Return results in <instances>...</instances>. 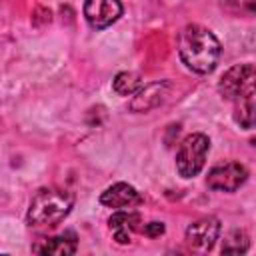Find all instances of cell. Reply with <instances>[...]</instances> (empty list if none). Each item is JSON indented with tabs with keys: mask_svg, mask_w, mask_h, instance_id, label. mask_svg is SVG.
Here are the masks:
<instances>
[{
	"mask_svg": "<svg viewBox=\"0 0 256 256\" xmlns=\"http://www.w3.org/2000/svg\"><path fill=\"white\" fill-rule=\"evenodd\" d=\"M140 224H142V218L136 212H116L108 220V226L118 244H128L132 240V234L140 230Z\"/></svg>",
	"mask_w": 256,
	"mask_h": 256,
	"instance_id": "cell-9",
	"label": "cell"
},
{
	"mask_svg": "<svg viewBox=\"0 0 256 256\" xmlns=\"http://www.w3.org/2000/svg\"><path fill=\"white\" fill-rule=\"evenodd\" d=\"M72 204H74V196L68 190H60V188L38 190L28 206L26 222L32 228L56 226L70 214Z\"/></svg>",
	"mask_w": 256,
	"mask_h": 256,
	"instance_id": "cell-2",
	"label": "cell"
},
{
	"mask_svg": "<svg viewBox=\"0 0 256 256\" xmlns=\"http://www.w3.org/2000/svg\"><path fill=\"white\" fill-rule=\"evenodd\" d=\"M164 88H166L164 82L162 84H150L146 88H140L138 90V96L130 102V108L134 112H144V110H150V108L158 106L164 100V92H162Z\"/></svg>",
	"mask_w": 256,
	"mask_h": 256,
	"instance_id": "cell-11",
	"label": "cell"
},
{
	"mask_svg": "<svg viewBox=\"0 0 256 256\" xmlns=\"http://www.w3.org/2000/svg\"><path fill=\"white\" fill-rule=\"evenodd\" d=\"M76 236L74 234H60L48 240H42V244H36L32 250L38 254H54V256H68L76 252Z\"/></svg>",
	"mask_w": 256,
	"mask_h": 256,
	"instance_id": "cell-10",
	"label": "cell"
},
{
	"mask_svg": "<svg viewBox=\"0 0 256 256\" xmlns=\"http://www.w3.org/2000/svg\"><path fill=\"white\" fill-rule=\"evenodd\" d=\"M120 16H122L120 0H86L84 2V18L96 30L108 28Z\"/></svg>",
	"mask_w": 256,
	"mask_h": 256,
	"instance_id": "cell-6",
	"label": "cell"
},
{
	"mask_svg": "<svg viewBox=\"0 0 256 256\" xmlns=\"http://www.w3.org/2000/svg\"><path fill=\"white\" fill-rule=\"evenodd\" d=\"M248 180V170L240 162H226L208 172V186L220 192H234Z\"/></svg>",
	"mask_w": 256,
	"mask_h": 256,
	"instance_id": "cell-5",
	"label": "cell"
},
{
	"mask_svg": "<svg viewBox=\"0 0 256 256\" xmlns=\"http://www.w3.org/2000/svg\"><path fill=\"white\" fill-rule=\"evenodd\" d=\"M210 150V140L204 134H190L182 140L176 152V170L184 178L196 176L206 162V154Z\"/></svg>",
	"mask_w": 256,
	"mask_h": 256,
	"instance_id": "cell-3",
	"label": "cell"
},
{
	"mask_svg": "<svg viewBox=\"0 0 256 256\" xmlns=\"http://www.w3.org/2000/svg\"><path fill=\"white\" fill-rule=\"evenodd\" d=\"M248 250V236L244 232H232L230 238L224 242L222 246V252L224 254H242Z\"/></svg>",
	"mask_w": 256,
	"mask_h": 256,
	"instance_id": "cell-13",
	"label": "cell"
},
{
	"mask_svg": "<svg viewBox=\"0 0 256 256\" xmlns=\"http://www.w3.org/2000/svg\"><path fill=\"white\" fill-rule=\"evenodd\" d=\"M144 234L150 236V238L160 236V234H164V224L162 222H150V224L144 226Z\"/></svg>",
	"mask_w": 256,
	"mask_h": 256,
	"instance_id": "cell-15",
	"label": "cell"
},
{
	"mask_svg": "<svg viewBox=\"0 0 256 256\" xmlns=\"http://www.w3.org/2000/svg\"><path fill=\"white\" fill-rule=\"evenodd\" d=\"M220 234V220L214 216L200 218L186 228V242L196 250H210Z\"/></svg>",
	"mask_w": 256,
	"mask_h": 256,
	"instance_id": "cell-7",
	"label": "cell"
},
{
	"mask_svg": "<svg viewBox=\"0 0 256 256\" xmlns=\"http://www.w3.org/2000/svg\"><path fill=\"white\" fill-rule=\"evenodd\" d=\"M100 202L110 208H130L134 204H140L142 196L138 194V190L134 186H130L126 182H118L100 194Z\"/></svg>",
	"mask_w": 256,
	"mask_h": 256,
	"instance_id": "cell-8",
	"label": "cell"
},
{
	"mask_svg": "<svg viewBox=\"0 0 256 256\" xmlns=\"http://www.w3.org/2000/svg\"><path fill=\"white\" fill-rule=\"evenodd\" d=\"M224 6L232 8V10H246V12H254L256 8V0H220Z\"/></svg>",
	"mask_w": 256,
	"mask_h": 256,
	"instance_id": "cell-14",
	"label": "cell"
},
{
	"mask_svg": "<svg viewBox=\"0 0 256 256\" xmlns=\"http://www.w3.org/2000/svg\"><path fill=\"white\" fill-rule=\"evenodd\" d=\"M220 94L226 100L240 102L244 98L254 96V66L252 64H236L232 66L218 84Z\"/></svg>",
	"mask_w": 256,
	"mask_h": 256,
	"instance_id": "cell-4",
	"label": "cell"
},
{
	"mask_svg": "<svg viewBox=\"0 0 256 256\" xmlns=\"http://www.w3.org/2000/svg\"><path fill=\"white\" fill-rule=\"evenodd\" d=\"M112 86H114L116 94L130 96L142 88V80H140V74H136V72H120V74H116Z\"/></svg>",
	"mask_w": 256,
	"mask_h": 256,
	"instance_id": "cell-12",
	"label": "cell"
},
{
	"mask_svg": "<svg viewBox=\"0 0 256 256\" xmlns=\"http://www.w3.org/2000/svg\"><path fill=\"white\" fill-rule=\"evenodd\" d=\"M178 52L190 70L208 74L216 68L222 46L208 28L200 24H188L178 36Z\"/></svg>",
	"mask_w": 256,
	"mask_h": 256,
	"instance_id": "cell-1",
	"label": "cell"
}]
</instances>
